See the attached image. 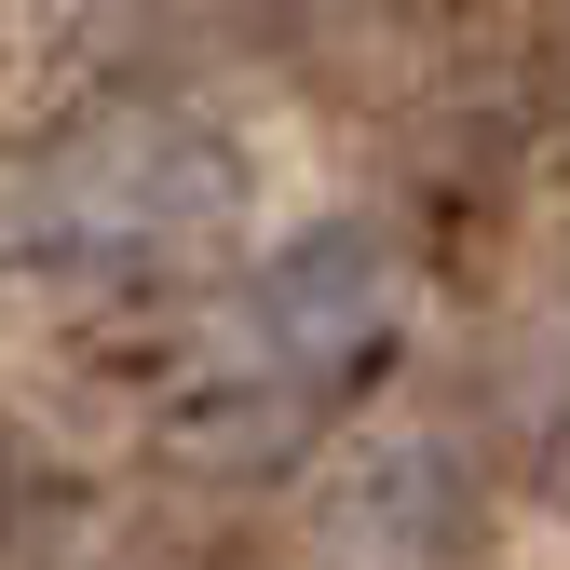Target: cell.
Masks as SVG:
<instances>
[{"mask_svg":"<svg viewBox=\"0 0 570 570\" xmlns=\"http://www.w3.org/2000/svg\"><path fill=\"white\" fill-rule=\"evenodd\" d=\"M258 326L299 353V367H326V353H353L381 326V245L367 232H313V245H285L258 272Z\"/></svg>","mask_w":570,"mask_h":570,"instance_id":"cell-1","label":"cell"}]
</instances>
